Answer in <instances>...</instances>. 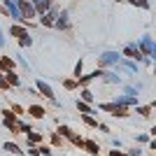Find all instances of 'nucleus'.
<instances>
[{"instance_id": "38", "label": "nucleus", "mask_w": 156, "mask_h": 156, "mask_svg": "<svg viewBox=\"0 0 156 156\" xmlns=\"http://www.w3.org/2000/svg\"><path fill=\"white\" fill-rule=\"evenodd\" d=\"M114 2H124V0H114Z\"/></svg>"}, {"instance_id": "36", "label": "nucleus", "mask_w": 156, "mask_h": 156, "mask_svg": "<svg viewBox=\"0 0 156 156\" xmlns=\"http://www.w3.org/2000/svg\"><path fill=\"white\" fill-rule=\"evenodd\" d=\"M126 154H128V156H142V149H128Z\"/></svg>"}, {"instance_id": "9", "label": "nucleus", "mask_w": 156, "mask_h": 156, "mask_svg": "<svg viewBox=\"0 0 156 156\" xmlns=\"http://www.w3.org/2000/svg\"><path fill=\"white\" fill-rule=\"evenodd\" d=\"M100 79H103L105 84H114V86H121V84H124V79H121V75H119V72H112V70H103Z\"/></svg>"}, {"instance_id": "39", "label": "nucleus", "mask_w": 156, "mask_h": 156, "mask_svg": "<svg viewBox=\"0 0 156 156\" xmlns=\"http://www.w3.org/2000/svg\"><path fill=\"white\" fill-rule=\"evenodd\" d=\"M14 2H19V0H14Z\"/></svg>"}, {"instance_id": "18", "label": "nucleus", "mask_w": 156, "mask_h": 156, "mask_svg": "<svg viewBox=\"0 0 156 156\" xmlns=\"http://www.w3.org/2000/svg\"><path fill=\"white\" fill-rule=\"evenodd\" d=\"M144 86H142V82H137V84H128V86H124V93L126 96H140V91H142Z\"/></svg>"}, {"instance_id": "33", "label": "nucleus", "mask_w": 156, "mask_h": 156, "mask_svg": "<svg viewBox=\"0 0 156 156\" xmlns=\"http://www.w3.org/2000/svg\"><path fill=\"white\" fill-rule=\"evenodd\" d=\"M112 147H114V149H124V142H121L119 137H112Z\"/></svg>"}, {"instance_id": "25", "label": "nucleus", "mask_w": 156, "mask_h": 156, "mask_svg": "<svg viewBox=\"0 0 156 156\" xmlns=\"http://www.w3.org/2000/svg\"><path fill=\"white\" fill-rule=\"evenodd\" d=\"M82 124L91 126V128H98V119H96V117H91V114H82Z\"/></svg>"}, {"instance_id": "6", "label": "nucleus", "mask_w": 156, "mask_h": 156, "mask_svg": "<svg viewBox=\"0 0 156 156\" xmlns=\"http://www.w3.org/2000/svg\"><path fill=\"white\" fill-rule=\"evenodd\" d=\"M70 12L68 9H61L58 14H56V19H54V26L51 28H56V30H70Z\"/></svg>"}, {"instance_id": "4", "label": "nucleus", "mask_w": 156, "mask_h": 156, "mask_svg": "<svg viewBox=\"0 0 156 156\" xmlns=\"http://www.w3.org/2000/svg\"><path fill=\"white\" fill-rule=\"evenodd\" d=\"M58 12H61V7H58V5H51V7H49V9H47L44 14H37V16H40V21H37V23H40V26L51 28V26H54V19H56V14H58Z\"/></svg>"}, {"instance_id": "13", "label": "nucleus", "mask_w": 156, "mask_h": 156, "mask_svg": "<svg viewBox=\"0 0 156 156\" xmlns=\"http://www.w3.org/2000/svg\"><path fill=\"white\" fill-rule=\"evenodd\" d=\"M30 2H33V7H35V12H37V14H44L47 9L54 5V0H30Z\"/></svg>"}, {"instance_id": "19", "label": "nucleus", "mask_w": 156, "mask_h": 156, "mask_svg": "<svg viewBox=\"0 0 156 156\" xmlns=\"http://www.w3.org/2000/svg\"><path fill=\"white\" fill-rule=\"evenodd\" d=\"M26 140H28V144H40L44 140V135H42V133H35V128H33L30 133H26Z\"/></svg>"}, {"instance_id": "10", "label": "nucleus", "mask_w": 156, "mask_h": 156, "mask_svg": "<svg viewBox=\"0 0 156 156\" xmlns=\"http://www.w3.org/2000/svg\"><path fill=\"white\" fill-rule=\"evenodd\" d=\"M112 103H114V105H121V107H135V105H137V96H126V93H119Z\"/></svg>"}, {"instance_id": "30", "label": "nucleus", "mask_w": 156, "mask_h": 156, "mask_svg": "<svg viewBox=\"0 0 156 156\" xmlns=\"http://www.w3.org/2000/svg\"><path fill=\"white\" fill-rule=\"evenodd\" d=\"M33 130V126L30 124H26V121H21L19 119V133H23V135H26V133H30Z\"/></svg>"}, {"instance_id": "5", "label": "nucleus", "mask_w": 156, "mask_h": 156, "mask_svg": "<svg viewBox=\"0 0 156 156\" xmlns=\"http://www.w3.org/2000/svg\"><path fill=\"white\" fill-rule=\"evenodd\" d=\"M16 7H19V14H21V19H23V21L35 19V16H37V12H35V7H33L30 0H19Z\"/></svg>"}, {"instance_id": "3", "label": "nucleus", "mask_w": 156, "mask_h": 156, "mask_svg": "<svg viewBox=\"0 0 156 156\" xmlns=\"http://www.w3.org/2000/svg\"><path fill=\"white\" fill-rule=\"evenodd\" d=\"M35 89H37V93H40V96H44L47 100H51V103L56 105V107H61V103L56 100V93H54V89H51L49 84H47L44 79H37V82H35Z\"/></svg>"}, {"instance_id": "32", "label": "nucleus", "mask_w": 156, "mask_h": 156, "mask_svg": "<svg viewBox=\"0 0 156 156\" xmlns=\"http://www.w3.org/2000/svg\"><path fill=\"white\" fill-rule=\"evenodd\" d=\"M37 149H40V156H51V149L44 147V144H37Z\"/></svg>"}, {"instance_id": "7", "label": "nucleus", "mask_w": 156, "mask_h": 156, "mask_svg": "<svg viewBox=\"0 0 156 156\" xmlns=\"http://www.w3.org/2000/svg\"><path fill=\"white\" fill-rule=\"evenodd\" d=\"M114 68H119V72H126V75H137V70H140V63H135V61L124 58V56H121V61H119Z\"/></svg>"}, {"instance_id": "31", "label": "nucleus", "mask_w": 156, "mask_h": 156, "mask_svg": "<svg viewBox=\"0 0 156 156\" xmlns=\"http://www.w3.org/2000/svg\"><path fill=\"white\" fill-rule=\"evenodd\" d=\"M96 130H100V133H105V135H110V133H112L110 126H107V124H100V121H98V128Z\"/></svg>"}, {"instance_id": "37", "label": "nucleus", "mask_w": 156, "mask_h": 156, "mask_svg": "<svg viewBox=\"0 0 156 156\" xmlns=\"http://www.w3.org/2000/svg\"><path fill=\"white\" fill-rule=\"evenodd\" d=\"M5 47V33H2V28H0V49Z\"/></svg>"}, {"instance_id": "24", "label": "nucleus", "mask_w": 156, "mask_h": 156, "mask_svg": "<svg viewBox=\"0 0 156 156\" xmlns=\"http://www.w3.org/2000/svg\"><path fill=\"white\" fill-rule=\"evenodd\" d=\"M79 100H84V103H89V105H91L93 100H96V96H93V91H91V89H86V86H84V89H82V98H79Z\"/></svg>"}, {"instance_id": "2", "label": "nucleus", "mask_w": 156, "mask_h": 156, "mask_svg": "<svg viewBox=\"0 0 156 156\" xmlns=\"http://www.w3.org/2000/svg\"><path fill=\"white\" fill-rule=\"evenodd\" d=\"M119 61H121V54L119 51H103L100 56H98V65H100L103 70L105 68H114Z\"/></svg>"}, {"instance_id": "16", "label": "nucleus", "mask_w": 156, "mask_h": 156, "mask_svg": "<svg viewBox=\"0 0 156 156\" xmlns=\"http://www.w3.org/2000/svg\"><path fill=\"white\" fill-rule=\"evenodd\" d=\"M16 68V63H14L12 56H0V70L7 72V70H14Z\"/></svg>"}, {"instance_id": "14", "label": "nucleus", "mask_w": 156, "mask_h": 156, "mask_svg": "<svg viewBox=\"0 0 156 156\" xmlns=\"http://www.w3.org/2000/svg\"><path fill=\"white\" fill-rule=\"evenodd\" d=\"M28 114H30L33 119H44L47 110H44V107H42V105H37V103H33L30 107H28Z\"/></svg>"}, {"instance_id": "26", "label": "nucleus", "mask_w": 156, "mask_h": 156, "mask_svg": "<svg viewBox=\"0 0 156 156\" xmlns=\"http://www.w3.org/2000/svg\"><path fill=\"white\" fill-rule=\"evenodd\" d=\"M30 44H33V37H30V35L19 37V47H21V49H26V47H30Z\"/></svg>"}, {"instance_id": "27", "label": "nucleus", "mask_w": 156, "mask_h": 156, "mask_svg": "<svg viewBox=\"0 0 156 156\" xmlns=\"http://www.w3.org/2000/svg\"><path fill=\"white\" fill-rule=\"evenodd\" d=\"M51 144H54V147H63V137H61L56 130L51 133Z\"/></svg>"}, {"instance_id": "15", "label": "nucleus", "mask_w": 156, "mask_h": 156, "mask_svg": "<svg viewBox=\"0 0 156 156\" xmlns=\"http://www.w3.org/2000/svg\"><path fill=\"white\" fill-rule=\"evenodd\" d=\"M2 77H5V82L9 86H21V79H19V75L14 70H7V72H2Z\"/></svg>"}, {"instance_id": "21", "label": "nucleus", "mask_w": 156, "mask_h": 156, "mask_svg": "<svg viewBox=\"0 0 156 156\" xmlns=\"http://www.w3.org/2000/svg\"><path fill=\"white\" fill-rule=\"evenodd\" d=\"M56 133H58L61 137H65V140H70V137H72V133H75V130H72L70 126H65V124H58V128H56Z\"/></svg>"}, {"instance_id": "12", "label": "nucleus", "mask_w": 156, "mask_h": 156, "mask_svg": "<svg viewBox=\"0 0 156 156\" xmlns=\"http://www.w3.org/2000/svg\"><path fill=\"white\" fill-rule=\"evenodd\" d=\"M82 149L89 151L91 156H100V144H98L96 140H86V137H84V144H82Z\"/></svg>"}, {"instance_id": "8", "label": "nucleus", "mask_w": 156, "mask_h": 156, "mask_svg": "<svg viewBox=\"0 0 156 156\" xmlns=\"http://www.w3.org/2000/svg\"><path fill=\"white\" fill-rule=\"evenodd\" d=\"M2 7H5V14L9 16V19H14L16 23H23V19H21V14H19V7H16V2H14V0H5V2H2Z\"/></svg>"}, {"instance_id": "28", "label": "nucleus", "mask_w": 156, "mask_h": 156, "mask_svg": "<svg viewBox=\"0 0 156 156\" xmlns=\"http://www.w3.org/2000/svg\"><path fill=\"white\" fill-rule=\"evenodd\" d=\"M9 110H12L14 114H16V117H21V114H23V112H26V110H23V107H21L19 103H9Z\"/></svg>"}, {"instance_id": "29", "label": "nucleus", "mask_w": 156, "mask_h": 156, "mask_svg": "<svg viewBox=\"0 0 156 156\" xmlns=\"http://www.w3.org/2000/svg\"><path fill=\"white\" fill-rule=\"evenodd\" d=\"M82 70H84V61H77V65H75V72H72V77H75V79L82 77Z\"/></svg>"}, {"instance_id": "20", "label": "nucleus", "mask_w": 156, "mask_h": 156, "mask_svg": "<svg viewBox=\"0 0 156 156\" xmlns=\"http://www.w3.org/2000/svg\"><path fill=\"white\" fill-rule=\"evenodd\" d=\"M151 107H154V105H135V107H133V110H135L137 114H140V117H144V119H149V117H151Z\"/></svg>"}, {"instance_id": "23", "label": "nucleus", "mask_w": 156, "mask_h": 156, "mask_svg": "<svg viewBox=\"0 0 156 156\" xmlns=\"http://www.w3.org/2000/svg\"><path fill=\"white\" fill-rule=\"evenodd\" d=\"M2 149H5L7 154H21V151H23L16 142H5V144H2Z\"/></svg>"}, {"instance_id": "35", "label": "nucleus", "mask_w": 156, "mask_h": 156, "mask_svg": "<svg viewBox=\"0 0 156 156\" xmlns=\"http://www.w3.org/2000/svg\"><path fill=\"white\" fill-rule=\"evenodd\" d=\"M110 156H128V154L121 151V149H110Z\"/></svg>"}, {"instance_id": "34", "label": "nucleus", "mask_w": 156, "mask_h": 156, "mask_svg": "<svg viewBox=\"0 0 156 156\" xmlns=\"http://www.w3.org/2000/svg\"><path fill=\"white\" fill-rule=\"evenodd\" d=\"M135 140L140 144H142V142H149V135H147V133H140V135H135Z\"/></svg>"}, {"instance_id": "11", "label": "nucleus", "mask_w": 156, "mask_h": 156, "mask_svg": "<svg viewBox=\"0 0 156 156\" xmlns=\"http://www.w3.org/2000/svg\"><path fill=\"white\" fill-rule=\"evenodd\" d=\"M26 26H21V23H14V26H9V35H14V37H23V35H28V28L33 26L30 21H23Z\"/></svg>"}, {"instance_id": "22", "label": "nucleus", "mask_w": 156, "mask_h": 156, "mask_svg": "<svg viewBox=\"0 0 156 156\" xmlns=\"http://www.w3.org/2000/svg\"><path fill=\"white\" fill-rule=\"evenodd\" d=\"M63 89H68V91H75V89H82V86H79V82L75 77H65L63 79Z\"/></svg>"}, {"instance_id": "1", "label": "nucleus", "mask_w": 156, "mask_h": 156, "mask_svg": "<svg viewBox=\"0 0 156 156\" xmlns=\"http://www.w3.org/2000/svg\"><path fill=\"white\" fill-rule=\"evenodd\" d=\"M135 44H137V49H140V54H142V56H147V58H151V61H154L156 47H154V40H151V35H149V33H144V35H142L140 40H137Z\"/></svg>"}, {"instance_id": "17", "label": "nucleus", "mask_w": 156, "mask_h": 156, "mask_svg": "<svg viewBox=\"0 0 156 156\" xmlns=\"http://www.w3.org/2000/svg\"><path fill=\"white\" fill-rule=\"evenodd\" d=\"M75 105H77V110L82 112V114H91V117H96V114H98V110H93L91 105H89V103H84V100H77Z\"/></svg>"}]
</instances>
